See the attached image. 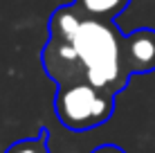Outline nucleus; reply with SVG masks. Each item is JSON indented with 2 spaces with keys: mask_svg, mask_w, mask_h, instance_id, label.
Returning a JSON list of instances; mask_svg holds the SVG:
<instances>
[{
  "mask_svg": "<svg viewBox=\"0 0 155 153\" xmlns=\"http://www.w3.org/2000/svg\"><path fill=\"white\" fill-rule=\"evenodd\" d=\"M47 32L63 36L83 63L88 81L119 95L130 81L124 56V38L115 20H101L83 14L77 5L56 7L50 16Z\"/></svg>",
  "mask_w": 155,
  "mask_h": 153,
  "instance_id": "obj_1",
  "label": "nucleus"
},
{
  "mask_svg": "<svg viewBox=\"0 0 155 153\" xmlns=\"http://www.w3.org/2000/svg\"><path fill=\"white\" fill-rule=\"evenodd\" d=\"M115 92L94 86L92 81H79L56 88L54 110L65 128L74 133L97 128L115 113Z\"/></svg>",
  "mask_w": 155,
  "mask_h": 153,
  "instance_id": "obj_2",
  "label": "nucleus"
},
{
  "mask_svg": "<svg viewBox=\"0 0 155 153\" xmlns=\"http://www.w3.org/2000/svg\"><path fill=\"white\" fill-rule=\"evenodd\" d=\"M124 56L130 75L155 72V29L140 27L124 38Z\"/></svg>",
  "mask_w": 155,
  "mask_h": 153,
  "instance_id": "obj_3",
  "label": "nucleus"
},
{
  "mask_svg": "<svg viewBox=\"0 0 155 153\" xmlns=\"http://www.w3.org/2000/svg\"><path fill=\"white\" fill-rule=\"evenodd\" d=\"M83 14L101 20H117L128 9L130 0H74Z\"/></svg>",
  "mask_w": 155,
  "mask_h": 153,
  "instance_id": "obj_4",
  "label": "nucleus"
},
{
  "mask_svg": "<svg viewBox=\"0 0 155 153\" xmlns=\"http://www.w3.org/2000/svg\"><path fill=\"white\" fill-rule=\"evenodd\" d=\"M47 140H50V131L41 128V133L36 135V138L14 142L5 153H50V149H47Z\"/></svg>",
  "mask_w": 155,
  "mask_h": 153,
  "instance_id": "obj_5",
  "label": "nucleus"
},
{
  "mask_svg": "<svg viewBox=\"0 0 155 153\" xmlns=\"http://www.w3.org/2000/svg\"><path fill=\"white\" fill-rule=\"evenodd\" d=\"M92 153H126V151L121 149V146H117V144H101Z\"/></svg>",
  "mask_w": 155,
  "mask_h": 153,
  "instance_id": "obj_6",
  "label": "nucleus"
}]
</instances>
